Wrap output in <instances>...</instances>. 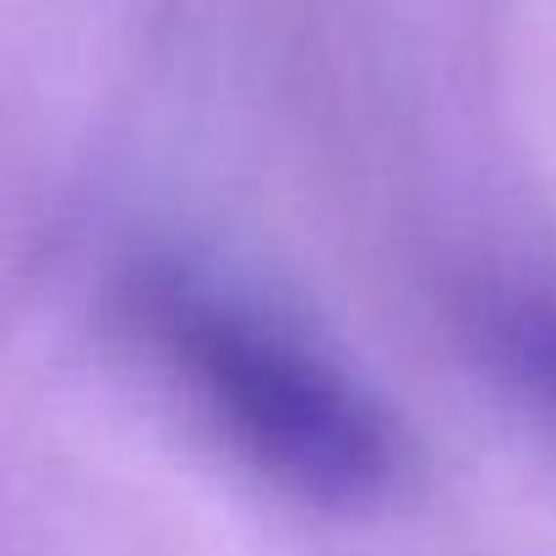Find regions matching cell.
<instances>
[{
    "label": "cell",
    "mask_w": 556,
    "mask_h": 556,
    "mask_svg": "<svg viewBox=\"0 0 556 556\" xmlns=\"http://www.w3.org/2000/svg\"><path fill=\"white\" fill-rule=\"evenodd\" d=\"M115 306L137 350L273 485L328 513L393 491L404 469L393 415L245 290L186 256H137Z\"/></svg>",
    "instance_id": "1"
},
{
    "label": "cell",
    "mask_w": 556,
    "mask_h": 556,
    "mask_svg": "<svg viewBox=\"0 0 556 556\" xmlns=\"http://www.w3.org/2000/svg\"><path fill=\"white\" fill-rule=\"evenodd\" d=\"M480 361L540 415L556 420V301L507 295L485 301L475 317Z\"/></svg>",
    "instance_id": "2"
}]
</instances>
